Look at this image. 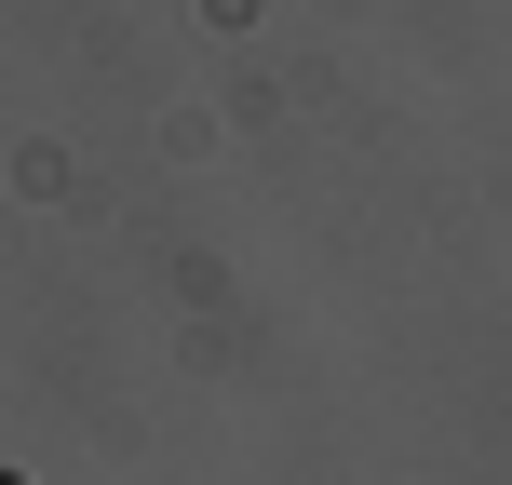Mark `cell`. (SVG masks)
Here are the masks:
<instances>
[{
  "label": "cell",
  "mask_w": 512,
  "mask_h": 485,
  "mask_svg": "<svg viewBox=\"0 0 512 485\" xmlns=\"http://www.w3.org/2000/svg\"><path fill=\"white\" fill-rule=\"evenodd\" d=\"M0 485H14V472H0Z\"/></svg>",
  "instance_id": "cell-1"
}]
</instances>
